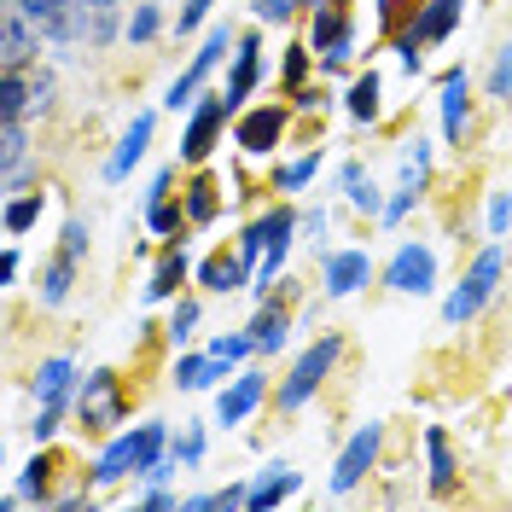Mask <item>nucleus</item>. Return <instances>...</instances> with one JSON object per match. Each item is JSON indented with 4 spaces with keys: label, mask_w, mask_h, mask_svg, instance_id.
Instances as JSON below:
<instances>
[{
    "label": "nucleus",
    "mask_w": 512,
    "mask_h": 512,
    "mask_svg": "<svg viewBox=\"0 0 512 512\" xmlns=\"http://www.w3.org/2000/svg\"><path fill=\"white\" fill-rule=\"evenodd\" d=\"M350 117H361V123H373V117H379V76H373V70L350 88Z\"/></svg>",
    "instance_id": "cd10ccee"
},
{
    "label": "nucleus",
    "mask_w": 512,
    "mask_h": 512,
    "mask_svg": "<svg viewBox=\"0 0 512 512\" xmlns=\"http://www.w3.org/2000/svg\"><path fill=\"white\" fill-rule=\"evenodd\" d=\"M198 280L210 291H233V286H245V256H227V251H216L204 268H198Z\"/></svg>",
    "instance_id": "aec40b11"
},
{
    "label": "nucleus",
    "mask_w": 512,
    "mask_h": 512,
    "mask_svg": "<svg viewBox=\"0 0 512 512\" xmlns=\"http://www.w3.org/2000/svg\"><path fill=\"white\" fill-rule=\"evenodd\" d=\"M227 41H233V35H227V24H222V30H210V35H204V47L192 53V64L181 70V82L169 88V105H175V111H181V105H192V94H198V82H204V76L216 70V59L227 53Z\"/></svg>",
    "instance_id": "1a4fd4ad"
},
{
    "label": "nucleus",
    "mask_w": 512,
    "mask_h": 512,
    "mask_svg": "<svg viewBox=\"0 0 512 512\" xmlns=\"http://www.w3.org/2000/svg\"><path fill=\"white\" fill-rule=\"evenodd\" d=\"M53 105V76H35L30 82V111H47Z\"/></svg>",
    "instance_id": "37998d69"
},
{
    "label": "nucleus",
    "mask_w": 512,
    "mask_h": 512,
    "mask_svg": "<svg viewBox=\"0 0 512 512\" xmlns=\"http://www.w3.org/2000/svg\"><path fill=\"white\" fill-rule=\"evenodd\" d=\"M187 280V251H169L158 262V274H152V286H146V303H158V297H175Z\"/></svg>",
    "instance_id": "4be33fe9"
},
{
    "label": "nucleus",
    "mask_w": 512,
    "mask_h": 512,
    "mask_svg": "<svg viewBox=\"0 0 512 512\" xmlns=\"http://www.w3.org/2000/svg\"><path fill=\"white\" fill-rule=\"evenodd\" d=\"M35 216H41V192H24V198H12V204H6V233H12V239H18V233H30Z\"/></svg>",
    "instance_id": "c85d7f7f"
},
{
    "label": "nucleus",
    "mask_w": 512,
    "mask_h": 512,
    "mask_svg": "<svg viewBox=\"0 0 512 512\" xmlns=\"http://www.w3.org/2000/svg\"><path fill=\"white\" fill-rule=\"evenodd\" d=\"M158 448H163V425H140V431L117 437V443L99 454L94 483H117V478H128V472H146V466L158 460Z\"/></svg>",
    "instance_id": "f03ea898"
},
{
    "label": "nucleus",
    "mask_w": 512,
    "mask_h": 512,
    "mask_svg": "<svg viewBox=\"0 0 512 512\" xmlns=\"http://www.w3.org/2000/svg\"><path fill=\"white\" fill-rule=\"evenodd\" d=\"M315 169H320V152H309V158H297V163H291V169L280 175V181H286V187H303V181H309Z\"/></svg>",
    "instance_id": "4c0bfd02"
},
{
    "label": "nucleus",
    "mask_w": 512,
    "mask_h": 512,
    "mask_svg": "<svg viewBox=\"0 0 512 512\" xmlns=\"http://www.w3.org/2000/svg\"><path fill=\"white\" fill-rule=\"evenodd\" d=\"M507 222H512V198H507V192H501V198L489 204V233L501 239V233H507Z\"/></svg>",
    "instance_id": "a19ab883"
},
{
    "label": "nucleus",
    "mask_w": 512,
    "mask_h": 512,
    "mask_svg": "<svg viewBox=\"0 0 512 512\" xmlns=\"http://www.w3.org/2000/svg\"><path fill=\"white\" fill-rule=\"evenodd\" d=\"M152 227H158V233H175V227H181V210H175L169 198H158V204H152Z\"/></svg>",
    "instance_id": "58836bf2"
},
{
    "label": "nucleus",
    "mask_w": 512,
    "mask_h": 512,
    "mask_svg": "<svg viewBox=\"0 0 512 512\" xmlns=\"http://www.w3.org/2000/svg\"><path fill=\"white\" fill-rule=\"evenodd\" d=\"M286 495H297V472H280V478H262L251 489V507H280Z\"/></svg>",
    "instance_id": "c756f323"
},
{
    "label": "nucleus",
    "mask_w": 512,
    "mask_h": 512,
    "mask_svg": "<svg viewBox=\"0 0 512 512\" xmlns=\"http://www.w3.org/2000/svg\"><path fill=\"white\" fill-rule=\"evenodd\" d=\"M379 437H384V425H379V419H367L350 443H344V454H338V472H332V489H338V495H350L355 483L373 472V460H379Z\"/></svg>",
    "instance_id": "39448f33"
},
{
    "label": "nucleus",
    "mask_w": 512,
    "mask_h": 512,
    "mask_svg": "<svg viewBox=\"0 0 512 512\" xmlns=\"http://www.w3.org/2000/svg\"><path fill=\"white\" fill-rule=\"evenodd\" d=\"M460 12H466V0H425V6H419V24H414V30L425 35V41H443V35L460 24Z\"/></svg>",
    "instance_id": "a211bd4d"
},
{
    "label": "nucleus",
    "mask_w": 512,
    "mask_h": 512,
    "mask_svg": "<svg viewBox=\"0 0 512 512\" xmlns=\"http://www.w3.org/2000/svg\"><path fill=\"white\" fill-rule=\"evenodd\" d=\"M210 6H216V0H187V6H181V35L198 30V24L210 18Z\"/></svg>",
    "instance_id": "e433bc0d"
},
{
    "label": "nucleus",
    "mask_w": 512,
    "mask_h": 512,
    "mask_svg": "<svg viewBox=\"0 0 512 512\" xmlns=\"http://www.w3.org/2000/svg\"><path fill=\"white\" fill-rule=\"evenodd\" d=\"M64 390H70V361H47V367H41V373H35V396H41V402H64Z\"/></svg>",
    "instance_id": "b1692460"
},
{
    "label": "nucleus",
    "mask_w": 512,
    "mask_h": 512,
    "mask_svg": "<svg viewBox=\"0 0 512 512\" xmlns=\"http://www.w3.org/2000/svg\"><path fill=\"white\" fill-rule=\"evenodd\" d=\"M256 350V338H216V350L210 355H222V361H239V355H251Z\"/></svg>",
    "instance_id": "ea45409f"
},
{
    "label": "nucleus",
    "mask_w": 512,
    "mask_h": 512,
    "mask_svg": "<svg viewBox=\"0 0 512 512\" xmlns=\"http://www.w3.org/2000/svg\"><path fill=\"white\" fill-rule=\"evenodd\" d=\"M256 402H262V373H239V379H233V390H222L216 419H222V425H239V419L251 414Z\"/></svg>",
    "instance_id": "4468645a"
},
{
    "label": "nucleus",
    "mask_w": 512,
    "mask_h": 512,
    "mask_svg": "<svg viewBox=\"0 0 512 512\" xmlns=\"http://www.w3.org/2000/svg\"><path fill=\"white\" fill-rule=\"evenodd\" d=\"M158 24H163V12L152 6V0H146V6H134V18H128V41H152Z\"/></svg>",
    "instance_id": "473e14b6"
},
{
    "label": "nucleus",
    "mask_w": 512,
    "mask_h": 512,
    "mask_svg": "<svg viewBox=\"0 0 512 512\" xmlns=\"http://www.w3.org/2000/svg\"><path fill=\"white\" fill-rule=\"evenodd\" d=\"M431 280H437V256L425 251V245H402V251L390 256V268H384V286L390 291H431Z\"/></svg>",
    "instance_id": "0eeeda50"
},
{
    "label": "nucleus",
    "mask_w": 512,
    "mask_h": 512,
    "mask_svg": "<svg viewBox=\"0 0 512 512\" xmlns=\"http://www.w3.org/2000/svg\"><path fill=\"white\" fill-rule=\"evenodd\" d=\"M30 18L18 12V6H6V70H24L30 64V53H35V41H30Z\"/></svg>",
    "instance_id": "6ab92c4d"
},
{
    "label": "nucleus",
    "mask_w": 512,
    "mask_h": 512,
    "mask_svg": "<svg viewBox=\"0 0 512 512\" xmlns=\"http://www.w3.org/2000/svg\"><path fill=\"white\" fill-rule=\"evenodd\" d=\"M280 128H286V111H274V105H256V111H245V117H239L233 140H239L245 152H274Z\"/></svg>",
    "instance_id": "9d476101"
},
{
    "label": "nucleus",
    "mask_w": 512,
    "mask_h": 512,
    "mask_svg": "<svg viewBox=\"0 0 512 512\" xmlns=\"http://www.w3.org/2000/svg\"><path fill=\"white\" fill-rule=\"evenodd\" d=\"M146 146H152V117H134V123H128V134H123V146H117V158L105 163V175H111V181H123L128 169L146 158Z\"/></svg>",
    "instance_id": "dca6fc26"
},
{
    "label": "nucleus",
    "mask_w": 512,
    "mask_h": 512,
    "mask_svg": "<svg viewBox=\"0 0 512 512\" xmlns=\"http://www.w3.org/2000/svg\"><path fill=\"white\" fill-rule=\"evenodd\" d=\"M367 274H373L367 251H338V256H326V291H332V297H350L355 286H367Z\"/></svg>",
    "instance_id": "f8f14e48"
},
{
    "label": "nucleus",
    "mask_w": 512,
    "mask_h": 512,
    "mask_svg": "<svg viewBox=\"0 0 512 512\" xmlns=\"http://www.w3.org/2000/svg\"><path fill=\"white\" fill-rule=\"evenodd\" d=\"M227 111H233L227 94H204V99H198V111H192V123H187V140H181V158H187V163L210 158V146H216V134H222Z\"/></svg>",
    "instance_id": "423d86ee"
},
{
    "label": "nucleus",
    "mask_w": 512,
    "mask_h": 512,
    "mask_svg": "<svg viewBox=\"0 0 512 512\" xmlns=\"http://www.w3.org/2000/svg\"><path fill=\"white\" fill-rule=\"evenodd\" d=\"M501 274H507V256H501L495 245H489V251H483L478 262H472V274L460 280V291H454V297L443 303V315L454 320V326H460V320H472V315L483 309V303L495 297V286H501Z\"/></svg>",
    "instance_id": "20e7f679"
},
{
    "label": "nucleus",
    "mask_w": 512,
    "mask_h": 512,
    "mask_svg": "<svg viewBox=\"0 0 512 512\" xmlns=\"http://www.w3.org/2000/svg\"><path fill=\"white\" fill-rule=\"evenodd\" d=\"M18 163H24V117H6V134H0V175H6V187L18 181Z\"/></svg>",
    "instance_id": "5701e85b"
},
{
    "label": "nucleus",
    "mask_w": 512,
    "mask_h": 512,
    "mask_svg": "<svg viewBox=\"0 0 512 512\" xmlns=\"http://www.w3.org/2000/svg\"><path fill=\"white\" fill-rule=\"evenodd\" d=\"M344 187H350V204H355V210H379V192H373V181H367L355 163L344 169Z\"/></svg>",
    "instance_id": "2f4dec72"
},
{
    "label": "nucleus",
    "mask_w": 512,
    "mask_h": 512,
    "mask_svg": "<svg viewBox=\"0 0 512 512\" xmlns=\"http://www.w3.org/2000/svg\"><path fill=\"white\" fill-rule=\"evenodd\" d=\"M82 251H88V227L70 222V227H64V256H76V262H82Z\"/></svg>",
    "instance_id": "79ce46f5"
},
{
    "label": "nucleus",
    "mask_w": 512,
    "mask_h": 512,
    "mask_svg": "<svg viewBox=\"0 0 512 512\" xmlns=\"http://www.w3.org/2000/svg\"><path fill=\"white\" fill-rule=\"evenodd\" d=\"M216 181H210V175H198V181H192V198H187V216L192 222H210V216H216V204H222V198H216Z\"/></svg>",
    "instance_id": "7c9ffc66"
},
{
    "label": "nucleus",
    "mask_w": 512,
    "mask_h": 512,
    "mask_svg": "<svg viewBox=\"0 0 512 512\" xmlns=\"http://www.w3.org/2000/svg\"><path fill=\"white\" fill-rule=\"evenodd\" d=\"M489 94H501V99L512 94V47L495 59V70H489Z\"/></svg>",
    "instance_id": "f704fd0d"
},
{
    "label": "nucleus",
    "mask_w": 512,
    "mask_h": 512,
    "mask_svg": "<svg viewBox=\"0 0 512 512\" xmlns=\"http://www.w3.org/2000/svg\"><path fill=\"white\" fill-rule=\"evenodd\" d=\"M59 414H64V402H41V419H35V425H30V431H35V443L59 431Z\"/></svg>",
    "instance_id": "c9c22d12"
},
{
    "label": "nucleus",
    "mask_w": 512,
    "mask_h": 512,
    "mask_svg": "<svg viewBox=\"0 0 512 512\" xmlns=\"http://www.w3.org/2000/svg\"><path fill=\"white\" fill-rule=\"evenodd\" d=\"M18 495H24V501H41V495H47V460H30V466H24Z\"/></svg>",
    "instance_id": "72a5a7b5"
},
{
    "label": "nucleus",
    "mask_w": 512,
    "mask_h": 512,
    "mask_svg": "<svg viewBox=\"0 0 512 512\" xmlns=\"http://www.w3.org/2000/svg\"><path fill=\"white\" fill-rule=\"evenodd\" d=\"M192 320H198V303H181V309H175V326H169V338H175V344L192 332Z\"/></svg>",
    "instance_id": "c03bdc74"
},
{
    "label": "nucleus",
    "mask_w": 512,
    "mask_h": 512,
    "mask_svg": "<svg viewBox=\"0 0 512 512\" xmlns=\"http://www.w3.org/2000/svg\"><path fill=\"white\" fill-rule=\"evenodd\" d=\"M297 0H256V18H291Z\"/></svg>",
    "instance_id": "a18cd8bd"
},
{
    "label": "nucleus",
    "mask_w": 512,
    "mask_h": 512,
    "mask_svg": "<svg viewBox=\"0 0 512 512\" xmlns=\"http://www.w3.org/2000/svg\"><path fill=\"white\" fill-rule=\"evenodd\" d=\"M425 454H431V495H454V454H448L443 425L425 431Z\"/></svg>",
    "instance_id": "f3484780"
},
{
    "label": "nucleus",
    "mask_w": 512,
    "mask_h": 512,
    "mask_svg": "<svg viewBox=\"0 0 512 512\" xmlns=\"http://www.w3.org/2000/svg\"><path fill=\"white\" fill-rule=\"evenodd\" d=\"M315 47L326 53V64H344L350 59V24H344V12H338V0H320L315 12Z\"/></svg>",
    "instance_id": "9b49d317"
},
{
    "label": "nucleus",
    "mask_w": 512,
    "mask_h": 512,
    "mask_svg": "<svg viewBox=\"0 0 512 512\" xmlns=\"http://www.w3.org/2000/svg\"><path fill=\"white\" fill-rule=\"evenodd\" d=\"M70 280H76V256H53V268H47V274H41V303H47V309H59L64 297H70Z\"/></svg>",
    "instance_id": "412c9836"
},
{
    "label": "nucleus",
    "mask_w": 512,
    "mask_h": 512,
    "mask_svg": "<svg viewBox=\"0 0 512 512\" xmlns=\"http://www.w3.org/2000/svg\"><path fill=\"white\" fill-rule=\"evenodd\" d=\"M256 53H262V47H256V35H245V41H239V59H233V82H227V105H233V111L251 99L256 76H262V59H256Z\"/></svg>",
    "instance_id": "2eb2a0df"
},
{
    "label": "nucleus",
    "mask_w": 512,
    "mask_h": 512,
    "mask_svg": "<svg viewBox=\"0 0 512 512\" xmlns=\"http://www.w3.org/2000/svg\"><path fill=\"white\" fill-rule=\"evenodd\" d=\"M117 419H123L117 373H88V390H82V425H88V431H111Z\"/></svg>",
    "instance_id": "6e6552de"
},
{
    "label": "nucleus",
    "mask_w": 512,
    "mask_h": 512,
    "mask_svg": "<svg viewBox=\"0 0 512 512\" xmlns=\"http://www.w3.org/2000/svg\"><path fill=\"white\" fill-rule=\"evenodd\" d=\"M291 227H297V216H291V210H274V216H262V222L239 239V256H245V262H256V256H262V286H274V274L286 268ZM262 286H256V291H262Z\"/></svg>",
    "instance_id": "f257e3e1"
},
{
    "label": "nucleus",
    "mask_w": 512,
    "mask_h": 512,
    "mask_svg": "<svg viewBox=\"0 0 512 512\" xmlns=\"http://www.w3.org/2000/svg\"><path fill=\"white\" fill-rule=\"evenodd\" d=\"M251 338H256V350H280L286 344V309H262L251 326Z\"/></svg>",
    "instance_id": "bb28decb"
},
{
    "label": "nucleus",
    "mask_w": 512,
    "mask_h": 512,
    "mask_svg": "<svg viewBox=\"0 0 512 512\" xmlns=\"http://www.w3.org/2000/svg\"><path fill=\"white\" fill-rule=\"evenodd\" d=\"M466 117H472L466 70H448V76H443V134H448V140H460V134H466Z\"/></svg>",
    "instance_id": "ddd939ff"
},
{
    "label": "nucleus",
    "mask_w": 512,
    "mask_h": 512,
    "mask_svg": "<svg viewBox=\"0 0 512 512\" xmlns=\"http://www.w3.org/2000/svg\"><path fill=\"white\" fill-rule=\"evenodd\" d=\"M175 379L187 384V390H204V384L222 379V355H210V361H198V355H187L181 367H175Z\"/></svg>",
    "instance_id": "a878e982"
},
{
    "label": "nucleus",
    "mask_w": 512,
    "mask_h": 512,
    "mask_svg": "<svg viewBox=\"0 0 512 512\" xmlns=\"http://www.w3.org/2000/svg\"><path fill=\"white\" fill-rule=\"evenodd\" d=\"M338 355H344V338H338V332H326L320 344H309V350L297 355L291 379L280 384V408H303V402H309V396L320 390V379L332 373V361H338Z\"/></svg>",
    "instance_id": "7ed1b4c3"
},
{
    "label": "nucleus",
    "mask_w": 512,
    "mask_h": 512,
    "mask_svg": "<svg viewBox=\"0 0 512 512\" xmlns=\"http://www.w3.org/2000/svg\"><path fill=\"white\" fill-rule=\"evenodd\" d=\"M0 111H6V117H24V111H30V76H24V70H6V82H0Z\"/></svg>",
    "instance_id": "393cba45"
},
{
    "label": "nucleus",
    "mask_w": 512,
    "mask_h": 512,
    "mask_svg": "<svg viewBox=\"0 0 512 512\" xmlns=\"http://www.w3.org/2000/svg\"><path fill=\"white\" fill-rule=\"evenodd\" d=\"M198 454H204V437H198V431H187V437L175 443V460H198Z\"/></svg>",
    "instance_id": "49530a36"
},
{
    "label": "nucleus",
    "mask_w": 512,
    "mask_h": 512,
    "mask_svg": "<svg viewBox=\"0 0 512 512\" xmlns=\"http://www.w3.org/2000/svg\"><path fill=\"white\" fill-rule=\"evenodd\" d=\"M303 64H309V59H303V47H291V59H286V82H291V88L303 82Z\"/></svg>",
    "instance_id": "de8ad7c7"
}]
</instances>
